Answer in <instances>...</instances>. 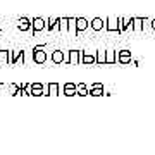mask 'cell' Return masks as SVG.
Listing matches in <instances>:
<instances>
[{"mask_svg":"<svg viewBox=\"0 0 155 155\" xmlns=\"http://www.w3.org/2000/svg\"><path fill=\"white\" fill-rule=\"evenodd\" d=\"M33 62H36V64H45V62H47L45 45H38V47L33 48Z\"/></svg>","mask_w":155,"mask_h":155,"instance_id":"obj_1","label":"cell"},{"mask_svg":"<svg viewBox=\"0 0 155 155\" xmlns=\"http://www.w3.org/2000/svg\"><path fill=\"white\" fill-rule=\"evenodd\" d=\"M79 64H86V66H91V64H97V54H91L88 50H79Z\"/></svg>","mask_w":155,"mask_h":155,"instance_id":"obj_2","label":"cell"},{"mask_svg":"<svg viewBox=\"0 0 155 155\" xmlns=\"http://www.w3.org/2000/svg\"><path fill=\"white\" fill-rule=\"evenodd\" d=\"M43 29H47V21L43 17H35L31 19V31L33 33H41Z\"/></svg>","mask_w":155,"mask_h":155,"instance_id":"obj_3","label":"cell"},{"mask_svg":"<svg viewBox=\"0 0 155 155\" xmlns=\"http://www.w3.org/2000/svg\"><path fill=\"white\" fill-rule=\"evenodd\" d=\"M17 62H26L24 52L22 50H19V52H9V66H14Z\"/></svg>","mask_w":155,"mask_h":155,"instance_id":"obj_4","label":"cell"},{"mask_svg":"<svg viewBox=\"0 0 155 155\" xmlns=\"http://www.w3.org/2000/svg\"><path fill=\"white\" fill-rule=\"evenodd\" d=\"M105 29L107 31H117L119 33V19L117 17H107L105 19Z\"/></svg>","mask_w":155,"mask_h":155,"instance_id":"obj_5","label":"cell"},{"mask_svg":"<svg viewBox=\"0 0 155 155\" xmlns=\"http://www.w3.org/2000/svg\"><path fill=\"white\" fill-rule=\"evenodd\" d=\"M90 28L93 29V31H102V29L105 28V21L102 17H93L90 21Z\"/></svg>","mask_w":155,"mask_h":155,"instance_id":"obj_6","label":"cell"},{"mask_svg":"<svg viewBox=\"0 0 155 155\" xmlns=\"http://www.w3.org/2000/svg\"><path fill=\"white\" fill-rule=\"evenodd\" d=\"M90 21L86 17H76V33H83L84 29H88Z\"/></svg>","mask_w":155,"mask_h":155,"instance_id":"obj_7","label":"cell"},{"mask_svg":"<svg viewBox=\"0 0 155 155\" xmlns=\"http://www.w3.org/2000/svg\"><path fill=\"white\" fill-rule=\"evenodd\" d=\"M119 19V33H124L126 29H133V19H124V17H117Z\"/></svg>","mask_w":155,"mask_h":155,"instance_id":"obj_8","label":"cell"},{"mask_svg":"<svg viewBox=\"0 0 155 155\" xmlns=\"http://www.w3.org/2000/svg\"><path fill=\"white\" fill-rule=\"evenodd\" d=\"M62 93L66 95V97H74V95L78 93V88L74 83H66L64 86H62Z\"/></svg>","mask_w":155,"mask_h":155,"instance_id":"obj_9","label":"cell"},{"mask_svg":"<svg viewBox=\"0 0 155 155\" xmlns=\"http://www.w3.org/2000/svg\"><path fill=\"white\" fill-rule=\"evenodd\" d=\"M117 61L121 62V64H129V62H131V52H129V50H121V52H117Z\"/></svg>","mask_w":155,"mask_h":155,"instance_id":"obj_10","label":"cell"},{"mask_svg":"<svg viewBox=\"0 0 155 155\" xmlns=\"http://www.w3.org/2000/svg\"><path fill=\"white\" fill-rule=\"evenodd\" d=\"M45 95V86L41 83H33L31 84V97H41Z\"/></svg>","mask_w":155,"mask_h":155,"instance_id":"obj_11","label":"cell"},{"mask_svg":"<svg viewBox=\"0 0 155 155\" xmlns=\"http://www.w3.org/2000/svg\"><path fill=\"white\" fill-rule=\"evenodd\" d=\"M90 95H93V97H100V95H104V84H102V83L90 84Z\"/></svg>","mask_w":155,"mask_h":155,"instance_id":"obj_12","label":"cell"},{"mask_svg":"<svg viewBox=\"0 0 155 155\" xmlns=\"http://www.w3.org/2000/svg\"><path fill=\"white\" fill-rule=\"evenodd\" d=\"M17 28L21 29V31H28V29H31V19H28V17H21L19 22H17Z\"/></svg>","mask_w":155,"mask_h":155,"instance_id":"obj_13","label":"cell"},{"mask_svg":"<svg viewBox=\"0 0 155 155\" xmlns=\"http://www.w3.org/2000/svg\"><path fill=\"white\" fill-rule=\"evenodd\" d=\"M131 19H133V29L134 31L145 29V17H131Z\"/></svg>","mask_w":155,"mask_h":155,"instance_id":"obj_14","label":"cell"},{"mask_svg":"<svg viewBox=\"0 0 155 155\" xmlns=\"http://www.w3.org/2000/svg\"><path fill=\"white\" fill-rule=\"evenodd\" d=\"M50 59H52L54 64H62V62H64V52H62V50H54Z\"/></svg>","mask_w":155,"mask_h":155,"instance_id":"obj_15","label":"cell"},{"mask_svg":"<svg viewBox=\"0 0 155 155\" xmlns=\"http://www.w3.org/2000/svg\"><path fill=\"white\" fill-rule=\"evenodd\" d=\"M59 21H61V17H48L47 29H48V31H55V29H59Z\"/></svg>","mask_w":155,"mask_h":155,"instance_id":"obj_16","label":"cell"},{"mask_svg":"<svg viewBox=\"0 0 155 155\" xmlns=\"http://www.w3.org/2000/svg\"><path fill=\"white\" fill-rule=\"evenodd\" d=\"M47 90H48V95H52V97L61 95V93H59V91H61V84H59V83H48Z\"/></svg>","mask_w":155,"mask_h":155,"instance_id":"obj_17","label":"cell"},{"mask_svg":"<svg viewBox=\"0 0 155 155\" xmlns=\"http://www.w3.org/2000/svg\"><path fill=\"white\" fill-rule=\"evenodd\" d=\"M116 62H117V52L116 50H107L105 64H116Z\"/></svg>","mask_w":155,"mask_h":155,"instance_id":"obj_18","label":"cell"},{"mask_svg":"<svg viewBox=\"0 0 155 155\" xmlns=\"http://www.w3.org/2000/svg\"><path fill=\"white\" fill-rule=\"evenodd\" d=\"M79 50H69V64H79Z\"/></svg>","mask_w":155,"mask_h":155,"instance_id":"obj_19","label":"cell"},{"mask_svg":"<svg viewBox=\"0 0 155 155\" xmlns=\"http://www.w3.org/2000/svg\"><path fill=\"white\" fill-rule=\"evenodd\" d=\"M59 31H62V33L69 31V17H61V21H59Z\"/></svg>","mask_w":155,"mask_h":155,"instance_id":"obj_20","label":"cell"},{"mask_svg":"<svg viewBox=\"0 0 155 155\" xmlns=\"http://www.w3.org/2000/svg\"><path fill=\"white\" fill-rule=\"evenodd\" d=\"M76 88H78V95H79V97H86V95L90 93V88H88V86H86L84 83L76 84Z\"/></svg>","mask_w":155,"mask_h":155,"instance_id":"obj_21","label":"cell"},{"mask_svg":"<svg viewBox=\"0 0 155 155\" xmlns=\"http://www.w3.org/2000/svg\"><path fill=\"white\" fill-rule=\"evenodd\" d=\"M105 57H107V50H98L97 52V64L104 66L105 64Z\"/></svg>","mask_w":155,"mask_h":155,"instance_id":"obj_22","label":"cell"},{"mask_svg":"<svg viewBox=\"0 0 155 155\" xmlns=\"http://www.w3.org/2000/svg\"><path fill=\"white\" fill-rule=\"evenodd\" d=\"M9 64V50H0V64Z\"/></svg>","mask_w":155,"mask_h":155,"instance_id":"obj_23","label":"cell"},{"mask_svg":"<svg viewBox=\"0 0 155 155\" xmlns=\"http://www.w3.org/2000/svg\"><path fill=\"white\" fill-rule=\"evenodd\" d=\"M69 31L76 33V17H69Z\"/></svg>","mask_w":155,"mask_h":155,"instance_id":"obj_24","label":"cell"},{"mask_svg":"<svg viewBox=\"0 0 155 155\" xmlns=\"http://www.w3.org/2000/svg\"><path fill=\"white\" fill-rule=\"evenodd\" d=\"M24 88V95H31V84H22Z\"/></svg>","mask_w":155,"mask_h":155,"instance_id":"obj_25","label":"cell"},{"mask_svg":"<svg viewBox=\"0 0 155 155\" xmlns=\"http://www.w3.org/2000/svg\"><path fill=\"white\" fill-rule=\"evenodd\" d=\"M150 22H152V29H155V17H153V19H152Z\"/></svg>","mask_w":155,"mask_h":155,"instance_id":"obj_26","label":"cell"}]
</instances>
